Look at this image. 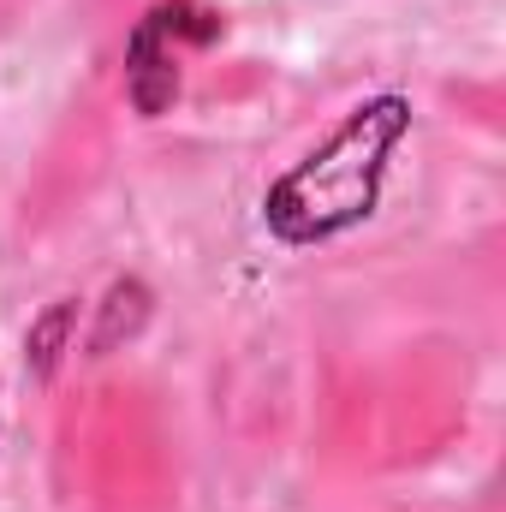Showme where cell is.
<instances>
[{"label":"cell","instance_id":"cell-1","mask_svg":"<svg viewBox=\"0 0 506 512\" xmlns=\"http://www.w3.org/2000/svg\"><path fill=\"white\" fill-rule=\"evenodd\" d=\"M411 114L417 108L399 90H381L370 102H358L304 161H292L262 191L268 239H280L286 251H310V245H334V239L358 233L381 209L387 161L411 137Z\"/></svg>","mask_w":506,"mask_h":512},{"label":"cell","instance_id":"cell-2","mask_svg":"<svg viewBox=\"0 0 506 512\" xmlns=\"http://www.w3.org/2000/svg\"><path fill=\"white\" fill-rule=\"evenodd\" d=\"M221 36V12L197 0H155L126 36V96L143 120H161L179 102L185 48H209Z\"/></svg>","mask_w":506,"mask_h":512},{"label":"cell","instance_id":"cell-3","mask_svg":"<svg viewBox=\"0 0 506 512\" xmlns=\"http://www.w3.org/2000/svg\"><path fill=\"white\" fill-rule=\"evenodd\" d=\"M149 310H155V292L126 274V280H114L108 292H102V304H96V328H90V358H108V352H120L126 340L143 334V322H149Z\"/></svg>","mask_w":506,"mask_h":512},{"label":"cell","instance_id":"cell-4","mask_svg":"<svg viewBox=\"0 0 506 512\" xmlns=\"http://www.w3.org/2000/svg\"><path fill=\"white\" fill-rule=\"evenodd\" d=\"M78 346V298H54L30 328H24V364L36 382H54V370L66 364V352Z\"/></svg>","mask_w":506,"mask_h":512}]
</instances>
